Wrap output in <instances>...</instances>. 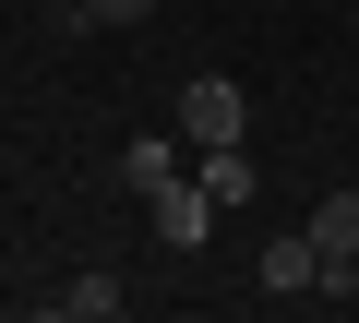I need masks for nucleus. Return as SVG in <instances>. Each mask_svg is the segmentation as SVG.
I'll return each instance as SVG.
<instances>
[{"instance_id": "f257e3e1", "label": "nucleus", "mask_w": 359, "mask_h": 323, "mask_svg": "<svg viewBox=\"0 0 359 323\" xmlns=\"http://www.w3.org/2000/svg\"><path fill=\"white\" fill-rule=\"evenodd\" d=\"M252 287H264V299H335V263H323V240H311V228H287V240H264Z\"/></svg>"}, {"instance_id": "f03ea898", "label": "nucleus", "mask_w": 359, "mask_h": 323, "mask_svg": "<svg viewBox=\"0 0 359 323\" xmlns=\"http://www.w3.org/2000/svg\"><path fill=\"white\" fill-rule=\"evenodd\" d=\"M144 216H156V240H168V252H204V228H216L228 204H216L192 168H180V180H156V192H144Z\"/></svg>"}, {"instance_id": "7ed1b4c3", "label": "nucleus", "mask_w": 359, "mask_h": 323, "mask_svg": "<svg viewBox=\"0 0 359 323\" xmlns=\"http://www.w3.org/2000/svg\"><path fill=\"white\" fill-rule=\"evenodd\" d=\"M240 120H252V96L228 72H192V84H180V132H192V144H240Z\"/></svg>"}, {"instance_id": "20e7f679", "label": "nucleus", "mask_w": 359, "mask_h": 323, "mask_svg": "<svg viewBox=\"0 0 359 323\" xmlns=\"http://www.w3.org/2000/svg\"><path fill=\"white\" fill-rule=\"evenodd\" d=\"M311 240H323V263H335V299H347V275H359V192H323V204H311Z\"/></svg>"}, {"instance_id": "39448f33", "label": "nucleus", "mask_w": 359, "mask_h": 323, "mask_svg": "<svg viewBox=\"0 0 359 323\" xmlns=\"http://www.w3.org/2000/svg\"><path fill=\"white\" fill-rule=\"evenodd\" d=\"M192 180H204L216 204H252V156H240V144H192Z\"/></svg>"}, {"instance_id": "423d86ee", "label": "nucleus", "mask_w": 359, "mask_h": 323, "mask_svg": "<svg viewBox=\"0 0 359 323\" xmlns=\"http://www.w3.org/2000/svg\"><path fill=\"white\" fill-rule=\"evenodd\" d=\"M180 144H192V132H132V192H156V180H180V168H192Z\"/></svg>"}, {"instance_id": "0eeeda50", "label": "nucleus", "mask_w": 359, "mask_h": 323, "mask_svg": "<svg viewBox=\"0 0 359 323\" xmlns=\"http://www.w3.org/2000/svg\"><path fill=\"white\" fill-rule=\"evenodd\" d=\"M48 311H72V323H108V311H120V275H72V287H48Z\"/></svg>"}, {"instance_id": "6e6552de", "label": "nucleus", "mask_w": 359, "mask_h": 323, "mask_svg": "<svg viewBox=\"0 0 359 323\" xmlns=\"http://www.w3.org/2000/svg\"><path fill=\"white\" fill-rule=\"evenodd\" d=\"M84 13H144V0H84Z\"/></svg>"}]
</instances>
